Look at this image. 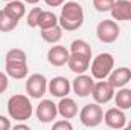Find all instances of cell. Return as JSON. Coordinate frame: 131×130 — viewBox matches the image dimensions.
<instances>
[{
    "label": "cell",
    "instance_id": "9c48e42d",
    "mask_svg": "<svg viewBox=\"0 0 131 130\" xmlns=\"http://www.w3.org/2000/svg\"><path fill=\"white\" fill-rule=\"evenodd\" d=\"M93 86H95L93 77L85 75V73L76 75V78L72 81V89H73L75 95H78L79 98H85V97H89V95H92Z\"/></svg>",
    "mask_w": 131,
    "mask_h": 130
},
{
    "label": "cell",
    "instance_id": "5bb4252c",
    "mask_svg": "<svg viewBox=\"0 0 131 130\" xmlns=\"http://www.w3.org/2000/svg\"><path fill=\"white\" fill-rule=\"evenodd\" d=\"M110 12L113 20L131 22V0H114V5Z\"/></svg>",
    "mask_w": 131,
    "mask_h": 130
},
{
    "label": "cell",
    "instance_id": "f1b7e54d",
    "mask_svg": "<svg viewBox=\"0 0 131 130\" xmlns=\"http://www.w3.org/2000/svg\"><path fill=\"white\" fill-rule=\"evenodd\" d=\"M11 127H12L11 121H9L8 118H5V116L0 115V130H9Z\"/></svg>",
    "mask_w": 131,
    "mask_h": 130
},
{
    "label": "cell",
    "instance_id": "ac0fdd59",
    "mask_svg": "<svg viewBox=\"0 0 131 130\" xmlns=\"http://www.w3.org/2000/svg\"><path fill=\"white\" fill-rule=\"evenodd\" d=\"M63 28L60 25L57 26H52V28H47V29H41V38L46 41V43H50V44H55L58 43L61 38H63Z\"/></svg>",
    "mask_w": 131,
    "mask_h": 130
},
{
    "label": "cell",
    "instance_id": "484cf974",
    "mask_svg": "<svg viewBox=\"0 0 131 130\" xmlns=\"http://www.w3.org/2000/svg\"><path fill=\"white\" fill-rule=\"evenodd\" d=\"M114 5V0H93V6L98 12H108Z\"/></svg>",
    "mask_w": 131,
    "mask_h": 130
},
{
    "label": "cell",
    "instance_id": "d4e9b609",
    "mask_svg": "<svg viewBox=\"0 0 131 130\" xmlns=\"http://www.w3.org/2000/svg\"><path fill=\"white\" fill-rule=\"evenodd\" d=\"M43 9L41 8H32L26 17V23L29 28H38V22H40V15H41Z\"/></svg>",
    "mask_w": 131,
    "mask_h": 130
},
{
    "label": "cell",
    "instance_id": "9a60e30c",
    "mask_svg": "<svg viewBox=\"0 0 131 130\" xmlns=\"http://www.w3.org/2000/svg\"><path fill=\"white\" fill-rule=\"evenodd\" d=\"M5 70L8 73V77L14 78V80H23L28 77V61H6Z\"/></svg>",
    "mask_w": 131,
    "mask_h": 130
},
{
    "label": "cell",
    "instance_id": "30bf717a",
    "mask_svg": "<svg viewBox=\"0 0 131 130\" xmlns=\"http://www.w3.org/2000/svg\"><path fill=\"white\" fill-rule=\"evenodd\" d=\"M104 123L107 124V127L110 129H124L127 126V116H125V110L119 109V107H111L104 113Z\"/></svg>",
    "mask_w": 131,
    "mask_h": 130
},
{
    "label": "cell",
    "instance_id": "836d02e7",
    "mask_svg": "<svg viewBox=\"0 0 131 130\" xmlns=\"http://www.w3.org/2000/svg\"><path fill=\"white\" fill-rule=\"evenodd\" d=\"M3 2H11V0H3Z\"/></svg>",
    "mask_w": 131,
    "mask_h": 130
},
{
    "label": "cell",
    "instance_id": "7c38bea8",
    "mask_svg": "<svg viewBox=\"0 0 131 130\" xmlns=\"http://www.w3.org/2000/svg\"><path fill=\"white\" fill-rule=\"evenodd\" d=\"M69 57H70V52L61 44H53L47 51V61H49V64L55 66V67L66 66L69 61Z\"/></svg>",
    "mask_w": 131,
    "mask_h": 130
},
{
    "label": "cell",
    "instance_id": "44dd1931",
    "mask_svg": "<svg viewBox=\"0 0 131 130\" xmlns=\"http://www.w3.org/2000/svg\"><path fill=\"white\" fill-rule=\"evenodd\" d=\"M70 54H78V55H84V57H89L92 58V48L90 44L85 41V40H73L72 44H70Z\"/></svg>",
    "mask_w": 131,
    "mask_h": 130
},
{
    "label": "cell",
    "instance_id": "7a4b0ae2",
    "mask_svg": "<svg viewBox=\"0 0 131 130\" xmlns=\"http://www.w3.org/2000/svg\"><path fill=\"white\" fill-rule=\"evenodd\" d=\"M8 113L12 119L18 121H26L32 116L34 113V107L29 97L17 94L8 99Z\"/></svg>",
    "mask_w": 131,
    "mask_h": 130
},
{
    "label": "cell",
    "instance_id": "8fae6325",
    "mask_svg": "<svg viewBox=\"0 0 131 130\" xmlns=\"http://www.w3.org/2000/svg\"><path fill=\"white\" fill-rule=\"evenodd\" d=\"M70 89H72V84H70V81L66 77H53L49 81V84H47L49 94L57 98L67 97L70 94Z\"/></svg>",
    "mask_w": 131,
    "mask_h": 130
},
{
    "label": "cell",
    "instance_id": "f546056e",
    "mask_svg": "<svg viewBox=\"0 0 131 130\" xmlns=\"http://www.w3.org/2000/svg\"><path fill=\"white\" fill-rule=\"evenodd\" d=\"M47 6H52V8H57V6H63L66 0H44Z\"/></svg>",
    "mask_w": 131,
    "mask_h": 130
},
{
    "label": "cell",
    "instance_id": "d6a6232c",
    "mask_svg": "<svg viewBox=\"0 0 131 130\" xmlns=\"http://www.w3.org/2000/svg\"><path fill=\"white\" fill-rule=\"evenodd\" d=\"M127 126H128V129H131V121L128 123V124H127Z\"/></svg>",
    "mask_w": 131,
    "mask_h": 130
},
{
    "label": "cell",
    "instance_id": "3957f363",
    "mask_svg": "<svg viewBox=\"0 0 131 130\" xmlns=\"http://www.w3.org/2000/svg\"><path fill=\"white\" fill-rule=\"evenodd\" d=\"M113 67H114V57L110 52H102L92 61V66H90L92 77L96 80H105L108 78Z\"/></svg>",
    "mask_w": 131,
    "mask_h": 130
},
{
    "label": "cell",
    "instance_id": "ffe728a7",
    "mask_svg": "<svg viewBox=\"0 0 131 130\" xmlns=\"http://www.w3.org/2000/svg\"><path fill=\"white\" fill-rule=\"evenodd\" d=\"M114 103H116V107H119L122 110H130L131 109V89L121 87L119 92L114 95Z\"/></svg>",
    "mask_w": 131,
    "mask_h": 130
},
{
    "label": "cell",
    "instance_id": "cb8c5ba5",
    "mask_svg": "<svg viewBox=\"0 0 131 130\" xmlns=\"http://www.w3.org/2000/svg\"><path fill=\"white\" fill-rule=\"evenodd\" d=\"M6 61H28V55L20 48H12L6 52Z\"/></svg>",
    "mask_w": 131,
    "mask_h": 130
},
{
    "label": "cell",
    "instance_id": "2e32d148",
    "mask_svg": "<svg viewBox=\"0 0 131 130\" xmlns=\"http://www.w3.org/2000/svg\"><path fill=\"white\" fill-rule=\"evenodd\" d=\"M69 69L79 75V73H85V70L89 69L90 66V58L89 57H84V55H78V54H70L69 57V61H67Z\"/></svg>",
    "mask_w": 131,
    "mask_h": 130
},
{
    "label": "cell",
    "instance_id": "7402d4cb",
    "mask_svg": "<svg viewBox=\"0 0 131 130\" xmlns=\"http://www.w3.org/2000/svg\"><path fill=\"white\" fill-rule=\"evenodd\" d=\"M18 20L11 17L5 9H0V31L2 32H11L17 28Z\"/></svg>",
    "mask_w": 131,
    "mask_h": 130
},
{
    "label": "cell",
    "instance_id": "ba28073f",
    "mask_svg": "<svg viewBox=\"0 0 131 130\" xmlns=\"http://www.w3.org/2000/svg\"><path fill=\"white\" fill-rule=\"evenodd\" d=\"M92 97L95 99V103L98 104H107L114 98V87L105 81V80H99L98 83H95L93 90H92Z\"/></svg>",
    "mask_w": 131,
    "mask_h": 130
},
{
    "label": "cell",
    "instance_id": "d6986e66",
    "mask_svg": "<svg viewBox=\"0 0 131 130\" xmlns=\"http://www.w3.org/2000/svg\"><path fill=\"white\" fill-rule=\"evenodd\" d=\"M11 17H14L15 20H20L25 17L26 14V8H25V3L23 2H18V0H11L8 2V5L3 8Z\"/></svg>",
    "mask_w": 131,
    "mask_h": 130
},
{
    "label": "cell",
    "instance_id": "52a82bcc",
    "mask_svg": "<svg viewBox=\"0 0 131 130\" xmlns=\"http://www.w3.org/2000/svg\"><path fill=\"white\" fill-rule=\"evenodd\" d=\"M35 115H37V119L43 124H49L52 123L57 115H58V107L53 101L50 99H41L40 104L37 106V110H35Z\"/></svg>",
    "mask_w": 131,
    "mask_h": 130
},
{
    "label": "cell",
    "instance_id": "4fadbf2b",
    "mask_svg": "<svg viewBox=\"0 0 131 130\" xmlns=\"http://www.w3.org/2000/svg\"><path fill=\"white\" fill-rule=\"evenodd\" d=\"M131 81V69L130 67H117L113 69L108 75V83L114 87V89H121L125 87Z\"/></svg>",
    "mask_w": 131,
    "mask_h": 130
},
{
    "label": "cell",
    "instance_id": "6da1fadb",
    "mask_svg": "<svg viewBox=\"0 0 131 130\" xmlns=\"http://www.w3.org/2000/svg\"><path fill=\"white\" fill-rule=\"evenodd\" d=\"M84 23V9L78 2H66L58 17V25L66 31H76Z\"/></svg>",
    "mask_w": 131,
    "mask_h": 130
},
{
    "label": "cell",
    "instance_id": "1f68e13d",
    "mask_svg": "<svg viewBox=\"0 0 131 130\" xmlns=\"http://www.w3.org/2000/svg\"><path fill=\"white\" fill-rule=\"evenodd\" d=\"M25 2H26V3H29V5H37L40 0H25Z\"/></svg>",
    "mask_w": 131,
    "mask_h": 130
},
{
    "label": "cell",
    "instance_id": "8992f818",
    "mask_svg": "<svg viewBox=\"0 0 131 130\" xmlns=\"http://www.w3.org/2000/svg\"><path fill=\"white\" fill-rule=\"evenodd\" d=\"M26 92L34 99H40L47 92V80L43 73H32L26 80Z\"/></svg>",
    "mask_w": 131,
    "mask_h": 130
},
{
    "label": "cell",
    "instance_id": "e0dca14e",
    "mask_svg": "<svg viewBox=\"0 0 131 130\" xmlns=\"http://www.w3.org/2000/svg\"><path fill=\"white\" fill-rule=\"evenodd\" d=\"M57 107H58V113L64 119H72L78 115V106H76L75 99H72V98L63 97L61 101L57 104Z\"/></svg>",
    "mask_w": 131,
    "mask_h": 130
},
{
    "label": "cell",
    "instance_id": "4dcf8cb0",
    "mask_svg": "<svg viewBox=\"0 0 131 130\" xmlns=\"http://www.w3.org/2000/svg\"><path fill=\"white\" fill-rule=\"evenodd\" d=\"M14 129H15V130H18V129L29 130V126H26V124H20V123H15V126H14Z\"/></svg>",
    "mask_w": 131,
    "mask_h": 130
},
{
    "label": "cell",
    "instance_id": "277c9868",
    "mask_svg": "<svg viewBox=\"0 0 131 130\" xmlns=\"http://www.w3.org/2000/svg\"><path fill=\"white\" fill-rule=\"evenodd\" d=\"M102 119H104V112L98 103L85 104L79 112V121L85 127H98L102 123Z\"/></svg>",
    "mask_w": 131,
    "mask_h": 130
},
{
    "label": "cell",
    "instance_id": "4316f807",
    "mask_svg": "<svg viewBox=\"0 0 131 130\" xmlns=\"http://www.w3.org/2000/svg\"><path fill=\"white\" fill-rule=\"evenodd\" d=\"M73 126L70 124L69 119H61V121H57L53 123V130H72Z\"/></svg>",
    "mask_w": 131,
    "mask_h": 130
},
{
    "label": "cell",
    "instance_id": "5b68a950",
    "mask_svg": "<svg viewBox=\"0 0 131 130\" xmlns=\"http://www.w3.org/2000/svg\"><path fill=\"white\" fill-rule=\"evenodd\" d=\"M121 28L116 20H102L96 26V37L102 43H114L119 38Z\"/></svg>",
    "mask_w": 131,
    "mask_h": 130
},
{
    "label": "cell",
    "instance_id": "603a6c76",
    "mask_svg": "<svg viewBox=\"0 0 131 130\" xmlns=\"http://www.w3.org/2000/svg\"><path fill=\"white\" fill-rule=\"evenodd\" d=\"M58 25V17L55 15V12L52 11H43L40 15V22H38V28L40 29H47L52 26Z\"/></svg>",
    "mask_w": 131,
    "mask_h": 130
},
{
    "label": "cell",
    "instance_id": "83f0119b",
    "mask_svg": "<svg viewBox=\"0 0 131 130\" xmlns=\"http://www.w3.org/2000/svg\"><path fill=\"white\" fill-rule=\"evenodd\" d=\"M9 86V77L5 72H0V94H3Z\"/></svg>",
    "mask_w": 131,
    "mask_h": 130
}]
</instances>
